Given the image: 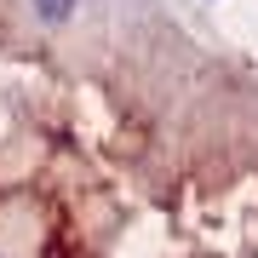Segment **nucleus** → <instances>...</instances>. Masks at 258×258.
<instances>
[{"label":"nucleus","mask_w":258,"mask_h":258,"mask_svg":"<svg viewBox=\"0 0 258 258\" xmlns=\"http://www.w3.org/2000/svg\"><path fill=\"white\" fill-rule=\"evenodd\" d=\"M35 12H40L46 23H63L69 12H75V0H35Z\"/></svg>","instance_id":"obj_1"}]
</instances>
